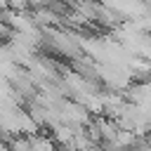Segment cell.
<instances>
[{"instance_id":"6da1fadb","label":"cell","mask_w":151,"mask_h":151,"mask_svg":"<svg viewBox=\"0 0 151 151\" xmlns=\"http://www.w3.org/2000/svg\"><path fill=\"white\" fill-rule=\"evenodd\" d=\"M137 142H139V137H137L134 132H130V130H120L118 137H116V142H113V146H116V149H134Z\"/></svg>"}]
</instances>
